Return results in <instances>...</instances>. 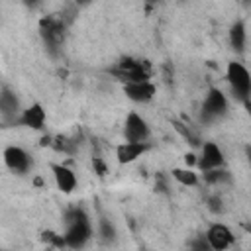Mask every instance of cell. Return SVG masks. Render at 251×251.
<instances>
[{
	"label": "cell",
	"instance_id": "obj_1",
	"mask_svg": "<svg viewBox=\"0 0 251 251\" xmlns=\"http://www.w3.org/2000/svg\"><path fill=\"white\" fill-rule=\"evenodd\" d=\"M65 241L67 247L78 249L84 247L92 237V226L88 220V214L82 208H71L65 216Z\"/></svg>",
	"mask_w": 251,
	"mask_h": 251
},
{
	"label": "cell",
	"instance_id": "obj_2",
	"mask_svg": "<svg viewBox=\"0 0 251 251\" xmlns=\"http://www.w3.org/2000/svg\"><path fill=\"white\" fill-rule=\"evenodd\" d=\"M226 80H227L235 100H239V102L251 100V73L247 71V67L243 63H237V61L227 63Z\"/></svg>",
	"mask_w": 251,
	"mask_h": 251
},
{
	"label": "cell",
	"instance_id": "obj_3",
	"mask_svg": "<svg viewBox=\"0 0 251 251\" xmlns=\"http://www.w3.org/2000/svg\"><path fill=\"white\" fill-rule=\"evenodd\" d=\"M229 108V102L226 98V94L220 90V88H210L208 94L204 96V102H202V110H200V116H202V122H214L222 116H226Z\"/></svg>",
	"mask_w": 251,
	"mask_h": 251
},
{
	"label": "cell",
	"instance_id": "obj_4",
	"mask_svg": "<svg viewBox=\"0 0 251 251\" xmlns=\"http://www.w3.org/2000/svg\"><path fill=\"white\" fill-rule=\"evenodd\" d=\"M151 135L149 124L145 122V118H141L137 112H129L126 116L124 122V137L126 141H139V143H147Z\"/></svg>",
	"mask_w": 251,
	"mask_h": 251
},
{
	"label": "cell",
	"instance_id": "obj_5",
	"mask_svg": "<svg viewBox=\"0 0 251 251\" xmlns=\"http://www.w3.org/2000/svg\"><path fill=\"white\" fill-rule=\"evenodd\" d=\"M206 241H208V247L210 249H216V251H222V249H227L235 243V237L231 233V229L226 226V224H220V222H214L208 229H206Z\"/></svg>",
	"mask_w": 251,
	"mask_h": 251
},
{
	"label": "cell",
	"instance_id": "obj_6",
	"mask_svg": "<svg viewBox=\"0 0 251 251\" xmlns=\"http://www.w3.org/2000/svg\"><path fill=\"white\" fill-rule=\"evenodd\" d=\"M4 163L6 167L12 171V173H18V175H25L31 167V157L29 153L24 149V147H18V145H8L4 149Z\"/></svg>",
	"mask_w": 251,
	"mask_h": 251
},
{
	"label": "cell",
	"instance_id": "obj_7",
	"mask_svg": "<svg viewBox=\"0 0 251 251\" xmlns=\"http://www.w3.org/2000/svg\"><path fill=\"white\" fill-rule=\"evenodd\" d=\"M226 159H224V151L220 149L218 143L214 141H206L202 143L200 147V155H198V163L196 167L204 173V171H210V169H216V167H224Z\"/></svg>",
	"mask_w": 251,
	"mask_h": 251
},
{
	"label": "cell",
	"instance_id": "obj_8",
	"mask_svg": "<svg viewBox=\"0 0 251 251\" xmlns=\"http://www.w3.org/2000/svg\"><path fill=\"white\" fill-rule=\"evenodd\" d=\"M124 94L137 104H145L153 100L157 94V86L151 80H137V82H124Z\"/></svg>",
	"mask_w": 251,
	"mask_h": 251
},
{
	"label": "cell",
	"instance_id": "obj_9",
	"mask_svg": "<svg viewBox=\"0 0 251 251\" xmlns=\"http://www.w3.org/2000/svg\"><path fill=\"white\" fill-rule=\"evenodd\" d=\"M149 149L147 143H139V141H124L116 147V159L120 165H129L133 161H137L145 151Z\"/></svg>",
	"mask_w": 251,
	"mask_h": 251
},
{
	"label": "cell",
	"instance_id": "obj_10",
	"mask_svg": "<svg viewBox=\"0 0 251 251\" xmlns=\"http://www.w3.org/2000/svg\"><path fill=\"white\" fill-rule=\"evenodd\" d=\"M51 173H53V178H55V184L61 192L65 194H71L75 188H76V175L73 169H69L67 165H57L53 163L51 165Z\"/></svg>",
	"mask_w": 251,
	"mask_h": 251
},
{
	"label": "cell",
	"instance_id": "obj_11",
	"mask_svg": "<svg viewBox=\"0 0 251 251\" xmlns=\"http://www.w3.org/2000/svg\"><path fill=\"white\" fill-rule=\"evenodd\" d=\"M45 110H43V106L41 104H31L29 108H25L22 114H20V118H18V122L22 124V126H25V127H31V129H43L45 127Z\"/></svg>",
	"mask_w": 251,
	"mask_h": 251
},
{
	"label": "cell",
	"instance_id": "obj_12",
	"mask_svg": "<svg viewBox=\"0 0 251 251\" xmlns=\"http://www.w3.org/2000/svg\"><path fill=\"white\" fill-rule=\"evenodd\" d=\"M245 39H247V31H245V24L241 20L233 22L229 27V45L235 53H243L245 51Z\"/></svg>",
	"mask_w": 251,
	"mask_h": 251
},
{
	"label": "cell",
	"instance_id": "obj_13",
	"mask_svg": "<svg viewBox=\"0 0 251 251\" xmlns=\"http://www.w3.org/2000/svg\"><path fill=\"white\" fill-rule=\"evenodd\" d=\"M202 178L210 186H224V184H229L231 182V173L226 167H216V169L204 171L202 173Z\"/></svg>",
	"mask_w": 251,
	"mask_h": 251
},
{
	"label": "cell",
	"instance_id": "obj_14",
	"mask_svg": "<svg viewBox=\"0 0 251 251\" xmlns=\"http://www.w3.org/2000/svg\"><path fill=\"white\" fill-rule=\"evenodd\" d=\"M0 108H2V114L4 118H16L18 112H20V102L16 98V94H12L6 86L2 88V94H0Z\"/></svg>",
	"mask_w": 251,
	"mask_h": 251
},
{
	"label": "cell",
	"instance_id": "obj_15",
	"mask_svg": "<svg viewBox=\"0 0 251 251\" xmlns=\"http://www.w3.org/2000/svg\"><path fill=\"white\" fill-rule=\"evenodd\" d=\"M171 175H173V178L178 182V184H182V186H196L198 182H200V176H198V173L192 169V167H176V169H173L171 171Z\"/></svg>",
	"mask_w": 251,
	"mask_h": 251
},
{
	"label": "cell",
	"instance_id": "obj_16",
	"mask_svg": "<svg viewBox=\"0 0 251 251\" xmlns=\"http://www.w3.org/2000/svg\"><path fill=\"white\" fill-rule=\"evenodd\" d=\"M51 145H53L57 151H63V153H67V155H73L75 149H76V141H73V139H69V137H63V135L55 137V141H53Z\"/></svg>",
	"mask_w": 251,
	"mask_h": 251
},
{
	"label": "cell",
	"instance_id": "obj_17",
	"mask_svg": "<svg viewBox=\"0 0 251 251\" xmlns=\"http://www.w3.org/2000/svg\"><path fill=\"white\" fill-rule=\"evenodd\" d=\"M175 127H176V129L182 133V137H184V139H188L192 145H198V137H196V135H194V133H192V131H190V129H188L184 124H180V122H175Z\"/></svg>",
	"mask_w": 251,
	"mask_h": 251
},
{
	"label": "cell",
	"instance_id": "obj_18",
	"mask_svg": "<svg viewBox=\"0 0 251 251\" xmlns=\"http://www.w3.org/2000/svg\"><path fill=\"white\" fill-rule=\"evenodd\" d=\"M100 235H102L104 239H112V237L116 235V229H114V226L110 224V220H100Z\"/></svg>",
	"mask_w": 251,
	"mask_h": 251
},
{
	"label": "cell",
	"instance_id": "obj_19",
	"mask_svg": "<svg viewBox=\"0 0 251 251\" xmlns=\"http://www.w3.org/2000/svg\"><path fill=\"white\" fill-rule=\"evenodd\" d=\"M92 169H94V173L98 176H106V173H108V167H106V163L100 157H94L92 159Z\"/></svg>",
	"mask_w": 251,
	"mask_h": 251
},
{
	"label": "cell",
	"instance_id": "obj_20",
	"mask_svg": "<svg viewBox=\"0 0 251 251\" xmlns=\"http://www.w3.org/2000/svg\"><path fill=\"white\" fill-rule=\"evenodd\" d=\"M208 208H210L214 214H220L222 208H224V206H222V198H220V196H212V198L208 200Z\"/></svg>",
	"mask_w": 251,
	"mask_h": 251
},
{
	"label": "cell",
	"instance_id": "obj_21",
	"mask_svg": "<svg viewBox=\"0 0 251 251\" xmlns=\"http://www.w3.org/2000/svg\"><path fill=\"white\" fill-rule=\"evenodd\" d=\"M184 163H186V167H194V165L198 163V157H196L194 153H186V155H184Z\"/></svg>",
	"mask_w": 251,
	"mask_h": 251
},
{
	"label": "cell",
	"instance_id": "obj_22",
	"mask_svg": "<svg viewBox=\"0 0 251 251\" xmlns=\"http://www.w3.org/2000/svg\"><path fill=\"white\" fill-rule=\"evenodd\" d=\"M39 2H41V0H24V4H25L27 8H35Z\"/></svg>",
	"mask_w": 251,
	"mask_h": 251
},
{
	"label": "cell",
	"instance_id": "obj_23",
	"mask_svg": "<svg viewBox=\"0 0 251 251\" xmlns=\"http://www.w3.org/2000/svg\"><path fill=\"white\" fill-rule=\"evenodd\" d=\"M243 106H245V110H247V114L251 116V100H245V102H243Z\"/></svg>",
	"mask_w": 251,
	"mask_h": 251
},
{
	"label": "cell",
	"instance_id": "obj_24",
	"mask_svg": "<svg viewBox=\"0 0 251 251\" xmlns=\"http://www.w3.org/2000/svg\"><path fill=\"white\" fill-rule=\"evenodd\" d=\"M75 2H76V6H86L90 0H75Z\"/></svg>",
	"mask_w": 251,
	"mask_h": 251
},
{
	"label": "cell",
	"instance_id": "obj_25",
	"mask_svg": "<svg viewBox=\"0 0 251 251\" xmlns=\"http://www.w3.org/2000/svg\"><path fill=\"white\" fill-rule=\"evenodd\" d=\"M247 161H249V165H251V145L247 147Z\"/></svg>",
	"mask_w": 251,
	"mask_h": 251
},
{
	"label": "cell",
	"instance_id": "obj_26",
	"mask_svg": "<svg viewBox=\"0 0 251 251\" xmlns=\"http://www.w3.org/2000/svg\"><path fill=\"white\" fill-rule=\"evenodd\" d=\"M249 188H251V186H249Z\"/></svg>",
	"mask_w": 251,
	"mask_h": 251
}]
</instances>
